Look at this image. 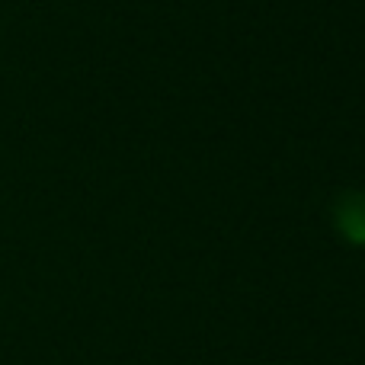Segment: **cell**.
<instances>
[{"label":"cell","instance_id":"obj_1","mask_svg":"<svg viewBox=\"0 0 365 365\" xmlns=\"http://www.w3.org/2000/svg\"><path fill=\"white\" fill-rule=\"evenodd\" d=\"M336 215H340V227L346 231V237L365 240V199H359V195H349L346 205H343Z\"/></svg>","mask_w":365,"mask_h":365}]
</instances>
